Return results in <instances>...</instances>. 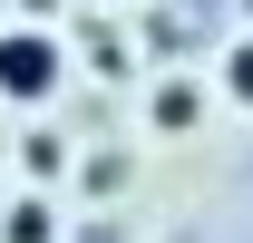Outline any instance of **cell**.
Segmentation results:
<instances>
[{"instance_id":"1","label":"cell","mask_w":253,"mask_h":243,"mask_svg":"<svg viewBox=\"0 0 253 243\" xmlns=\"http://www.w3.org/2000/svg\"><path fill=\"white\" fill-rule=\"evenodd\" d=\"M49 88H59V39L49 30H0V97L39 107Z\"/></svg>"},{"instance_id":"2","label":"cell","mask_w":253,"mask_h":243,"mask_svg":"<svg viewBox=\"0 0 253 243\" xmlns=\"http://www.w3.org/2000/svg\"><path fill=\"white\" fill-rule=\"evenodd\" d=\"M146 117H156V136H195V117H205V88H195V78H156Z\"/></svg>"},{"instance_id":"3","label":"cell","mask_w":253,"mask_h":243,"mask_svg":"<svg viewBox=\"0 0 253 243\" xmlns=\"http://www.w3.org/2000/svg\"><path fill=\"white\" fill-rule=\"evenodd\" d=\"M0 243H59L49 195H10V204H0Z\"/></svg>"},{"instance_id":"4","label":"cell","mask_w":253,"mask_h":243,"mask_svg":"<svg viewBox=\"0 0 253 243\" xmlns=\"http://www.w3.org/2000/svg\"><path fill=\"white\" fill-rule=\"evenodd\" d=\"M214 88L234 97V107H253V39H234V49H224V68H214Z\"/></svg>"},{"instance_id":"5","label":"cell","mask_w":253,"mask_h":243,"mask_svg":"<svg viewBox=\"0 0 253 243\" xmlns=\"http://www.w3.org/2000/svg\"><path fill=\"white\" fill-rule=\"evenodd\" d=\"M20 156H30V175H59V165H68V146L49 136V126H30V136H20Z\"/></svg>"},{"instance_id":"6","label":"cell","mask_w":253,"mask_h":243,"mask_svg":"<svg viewBox=\"0 0 253 243\" xmlns=\"http://www.w3.org/2000/svg\"><path fill=\"white\" fill-rule=\"evenodd\" d=\"M244 20H253V0H244Z\"/></svg>"}]
</instances>
